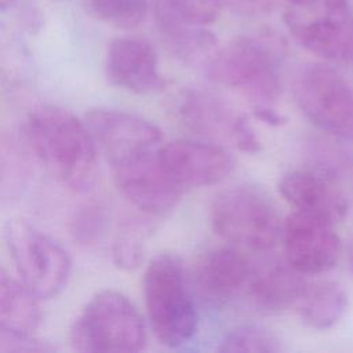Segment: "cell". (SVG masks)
<instances>
[{"label":"cell","mask_w":353,"mask_h":353,"mask_svg":"<svg viewBox=\"0 0 353 353\" xmlns=\"http://www.w3.org/2000/svg\"><path fill=\"white\" fill-rule=\"evenodd\" d=\"M277 189L295 211L334 225L349 211L347 197L336 185V178L314 168L287 172L279 181Z\"/></svg>","instance_id":"obj_13"},{"label":"cell","mask_w":353,"mask_h":353,"mask_svg":"<svg viewBox=\"0 0 353 353\" xmlns=\"http://www.w3.org/2000/svg\"><path fill=\"white\" fill-rule=\"evenodd\" d=\"M309 285L305 274L288 263H272L261 270H252L247 292L258 307L283 310L301 302Z\"/></svg>","instance_id":"obj_17"},{"label":"cell","mask_w":353,"mask_h":353,"mask_svg":"<svg viewBox=\"0 0 353 353\" xmlns=\"http://www.w3.org/2000/svg\"><path fill=\"white\" fill-rule=\"evenodd\" d=\"M341 148H342V156H343V164L345 171L347 174L353 175V139H339Z\"/></svg>","instance_id":"obj_30"},{"label":"cell","mask_w":353,"mask_h":353,"mask_svg":"<svg viewBox=\"0 0 353 353\" xmlns=\"http://www.w3.org/2000/svg\"><path fill=\"white\" fill-rule=\"evenodd\" d=\"M91 12L101 21L121 29H132L148 15V0H90Z\"/></svg>","instance_id":"obj_24"},{"label":"cell","mask_w":353,"mask_h":353,"mask_svg":"<svg viewBox=\"0 0 353 353\" xmlns=\"http://www.w3.org/2000/svg\"><path fill=\"white\" fill-rule=\"evenodd\" d=\"M295 102L331 138L353 139V84L330 65L312 63L294 81Z\"/></svg>","instance_id":"obj_8"},{"label":"cell","mask_w":353,"mask_h":353,"mask_svg":"<svg viewBox=\"0 0 353 353\" xmlns=\"http://www.w3.org/2000/svg\"><path fill=\"white\" fill-rule=\"evenodd\" d=\"M73 233L80 241L88 243L98 239L106 225V214L101 205H87L73 221Z\"/></svg>","instance_id":"obj_25"},{"label":"cell","mask_w":353,"mask_h":353,"mask_svg":"<svg viewBox=\"0 0 353 353\" xmlns=\"http://www.w3.org/2000/svg\"><path fill=\"white\" fill-rule=\"evenodd\" d=\"M222 8L215 0H153L159 32L178 26H210Z\"/></svg>","instance_id":"obj_21"},{"label":"cell","mask_w":353,"mask_h":353,"mask_svg":"<svg viewBox=\"0 0 353 353\" xmlns=\"http://www.w3.org/2000/svg\"><path fill=\"white\" fill-rule=\"evenodd\" d=\"M283 47L268 34H241L219 47L205 68L211 81L236 90L254 106H274L281 94Z\"/></svg>","instance_id":"obj_2"},{"label":"cell","mask_w":353,"mask_h":353,"mask_svg":"<svg viewBox=\"0 0 353 353\" xmlns=\"http://www.w3.org/2000/svg\"><path fill=\"white\" fill-rule=\"evenodd\" d=\"M142 287L156 339L171 349L188 343L197 331L199 312L182 261L175 254L153 256L145 269Z\"/></svg>","instance_id":"obj_3"},{"label":"cell","mask_w":353,"mask_h":353,"mask_svg":"<svg viewBox=\"0 0 353 353\" xmlns=\"http://www.w3.org/2000/svg\"><path fill=\"white\" fill-rule=\"evenodd\" d=\"M159 148L112 168L120 193L137 210L150 216L171 212L178 205L183 190L164 168Z\"/></svg>","instance_id":"obj_11"},{"label":"cell","mask_w":353,"mask_h":353,"mask_svg":"<svg viewBox=\"0 0 353 353\" xmlns=\"http://www.w3.org/2000/svg\"><path fill=\"white\" fill-rule=\"evenodd\" d=\"M281 241L287 263L305 276L334 269L342 252L334 223L298 211L283 222Z\"/></svg>","instance_id":"obj_10"},{"label":"cell","mask_w":353,"mask_h":353,"mask_svg":"<svg viewBox=\"0 0 353 353\" xmlns=\"http://www.w3.org/2000/svg\"><path fill=\"white\" fill-rule=\"evenodd\" d=\"M283 21L306 51L324 61L353 63V8L349 0H285Z\"/></svg>","instance_id":"obj_6"},{"label":"cell","mask_w":353,"mask_h":353,"mask_svg":"<svg viewBox=\"0 0 353 353\" xmlns=\"http://www.w3.org/2000/svg\"><path fill=\"white\" fill-rule=\"evenodd\" d=\"M349 298L345 288L335 281L309 285L301 301V317L312 330L325 331L339 323L347 310Z\"/></svg>","instance_id":"obj_19"},{"label":"cell","mask_w":353,"mask_h":353,"mask_svg":"<svg viewBox=\"0 0 353 353\" xmlns=\"http://www.w3.org/2000/svg\"><path fill=\"white\" fill-rule=\"evenodd\" d=\"M221 8H226L230 12L241 17L255 18L272 12L279 0H215Z\"/></svg>","instance_id":"obj_26"},{"label":"cell","mask_w":353,"mask_h":353,"mask_svg":"<svg viewBox=\"0 0 353 353\" xmlns=\"http://www.w3.org/2000/svg\"><path fill=\"white\" fill-rule=\"evenodd\" d=\"M37 298L0 268V331L29 338L41 321Z\"/></svg>","instance_id":"obj_18"},{"label":"cell","mask_w":353,"mask_h":353,"mask_svg":"<svg viewBox=\"0 0 353 353\" xmlns=\"http://www.w3.org/2000/svg\"><path fill=\"white\" fill-rule=\"evenodd\" d=\"M30 146L46 168L63 185L85 190L97 172V145L85 123L72 112L44 105L26 121Z\"/></svg>","instance_id":"obj_1"},{"label":"cell","mask_w":353,"mask_h":353,"mask_svg":"<svg viewBox=\"0 0 353 353\" xmlns=\"http://www.w3.org/2000/svg\"><path fill=\"white\" fill-rule=\"evenodd\" d=\"M233 146L244 153H256L261 150V141L254 127L251 125L250 119L245 114H241V119L239 121L233 139Z\"/></svg>","instance_id":"obj_27"},{"label":"cell","mask_w":353,"mask_h":353,"mask_svg":"<svg viewBox=\"0 0 353 353\" xmlns=\"http://www.w3.org/2000/svg\"><path fill=\"white\" fill-rule=\"evenodd\" d=\"M252 114L255 119H258L259 121L272 125V127H277L285 123V117L279 113L274 106H266V105H261V106H254Z\"/></svg>","instance_id":"obj_29"},{"label":"cell","mask_w":353,"mask_h":353,"mask_svg":"<svg viewBox=\"0 0 353 353\" xmlns=\"http://www.w3.org/2000/svg\"><path fill=\"white\" fill-rule=\"evenodd\" d=\"M30 342L32 341L29 338H22L0 331V350H46V347L36 346Z\"/></svg>","instance_id":"obj_28"},{"label":"cell","mask_w":353,"mask_h":353,"mask_svg":"<svg viewBox=\"0 0 353 353\" xmlns=\"http://www.w3.org/2000/svg\"><path fill=\"white\" fill-rule=\"evenodd\" d=\"M283 349L279 336L269 328L256 324H244L230 330L219 342V352L277 353Z\"/></svg>","instance_id":"obj_22"},{"label":"cell","mask_w":353,"mask_h":353,"mask_svg":"<svg viewBox=\"0 0 353 353\" xmlns=\"http://www.w3.org/2000/svg\"><path fill=\"white\" fill-rule=\"evenodd\" d=\"M159 33L168 50L190 68L205 69L221 47L207 26H178Z\"/></svg>","instance_id":"obj_20"},{"label":"cell","mask_w":353,"mask_h":353,"mask_svg":"<svg viewBox=\"0 0 353 353\" xmlns=\"http://www.w3.org/2000/svg\"><path fill=\"white\" fill-rule=\"evenodd\" d=\"M178 113L190 131L211 142H230L232 145L241 119V113H236L222 97L200 88L182 92Z\"/></svg>","instance_id":"obj_16"},{"label":"cell","mask_w":353,"mask_h":353,"mask_svg":"<svg viewBox=\"0 0 353 353\" xmlns=\"http://www.w3.org/2000/svg\"><path fill=\"white\" fill-rule=\"evenodd\" d=\"M17 0H0V11L8 10L10 7H12L15 4Z\"/></svg>","instance_id":"obj_31"},{"label":"cell","mask_w":353,"mask_h":353,"mask_svg":"<svg viewBox=\"0 0 353 353\" xmlns=\"http://www.w3.org/2000/svg\"><path fill=\"white\" fill-rule=\"evenodd\" d=\"M349 261H350V266H352V270H353V245L350 248V254H349Z\"/></svg>","instance_id":"obj_32"},{"label":"cell","mask_w":353,"mask_h":353,"mask_svg":"<svg viewBox=\"0 0 353 353\" xmlns=\"http://www.w3.org/2000/svg\"><path fill=\"white\" fill-rule=\"evenodd\" d=\"M108 80L134 94H152L163 87L159 59L153 46L142 37H117L106 54Z\"/></svg>","instance_id":"obj_14"},{"label":"cell","mask_w":353,"mask_h":353,"mask_svg":"<svg viewBox=\"0 0 353 353\" xmlns=\"http://www.w3.org/2000/svg\"><path fill=\"white\" fill-rule=\"evenodd\" d=\"M252 269L247 258L234 248L207 251L196 263L193 284L210 305L223 306L247 288Z\"/></svg>","instance_id":"obj_15"},{"label":"cell","mask_w":353,"mask_h":353,"mask_svg":"<svg viewBox=\"0 0 353 353\" xmlns=\"http://www.w3.org/2000/svg\"><path fill=\"white\" fill-rule=\"evenodd\" d=\"M85 124L112 168L157 149L163 139L156 124L117 109H94L87 114Z\"/></svg>","instance_id":"obj_9"},{"label":"cell","mask_w":353,"mask_h":353,"mask_svg":"<svg viewBox=\"0 0 353 353\" xmlns=\"http://www.w3.org/2000/svg\"><path fill=\"white\" fill-rule=\"evenodd\" d=\"M210 222L219 237L250 251H270L281 240L283 222L274 204L254 186L221 190L211 203Z\"/></svg>","instance_id":"obj_5"},{"label":"cell","mask_w":353,"mask_h":353,"mask_svg":"<svg viewBox=\"0 0 353 353\" xmlns=\"http://www.w3.org/2000/svg\"><path fill=\"white\" fill-rule=\"evenodd\" d=\"M170 176L182 188H204L225 181L234 170V159L211 141L176 139L159 148Z\"/></svg>","instance_id":"obj_12"},{"label":"cell","mask_w":353,"mask_h":353,"mask_svg":"<svg viewBox=\"0 0 353 353\" xmlns=\"http://www.w3.org/2000/svg\"><path fill=\"white\" fill-rule=\"evenodd\" d=\"M152 232L148 221H128L119 230L113 243L114 263L123 269H135L141 265L145 252V240Z\"/></svg>","instance_id":"obj_23"},{"label":"cell","mask_w":353,"mask_h":353,"mask_svg":"<svg viewBox=\"0 0 353 353\" xmlns=\"http://www.w3.org/2000/svg\"><path fill=\"white\" fill-rule=\"evenodd\" d=\"M70 345L85 353H134L145 347V321L121 292H97L73 320Z\"/></svg>","instance_id":"obj_4"},{"label":"cell","mask_w":353,"mask_h":353,"mask_svg":"<svg viewBox=\"0 0 353 353\" xmlns=\"http://www.w3.org/2000/svg\"><path fill=\"white\" fill-rule=\"evenodd\" d=\"M3 236L19 280L36 298H54L66 287L72 261L57 240L21 218L7 221Z\"/></svg>","instance_id":"obj_7"}]
</instances>
